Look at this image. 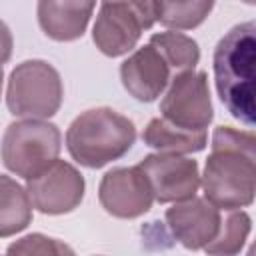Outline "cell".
<instances>
[{
    "label": "cell",
    "instance_id": "obj_17",
    "mask_svg": "<svg viewBox=\"0 0 256 256\" xmlns=\"http://www.w3.org/2000/svg\"><path fill=\"white\" fill-rule=\"evenodd\" d=\"M150 44H154L164 60L170 64L174 76L180 72L194 70L198 60H200V50L198 44L188 38L186 34L180 32H160L150 38Z\"/></svg>",
    "mask_w": 256,
    "mask_h": 256
},
{
    "label": "cell",
    "instance_id": "obj_19",
    "mask_svg": "<svg viewBox=\"0 0 256 256\" xmlns=\"http://www.w3.org/2000/svg\"><path fill=\"white\" fill-rule=\"evenodd\" d=\"M6 252L8 254H64V252L72 254V248L54 238H46L42 234H30L8 246Z\"/></svg>",
    "mask_w": 256,
    "mask_h": 256
},
{
    "label": "cell",
    "instance_id": "obj_13",
    "mask_svg": "<svg viewBox=\"0 0 256 256\" xmlns=\"http://www.w3.org/2000/svg\"><path fill=\"white\" fill-rule=\"evenodd\" d=\"M92 10L94 0H38V24L52 40H76L84 34Z\"/></svg>",
    "mask_w": 256,
    "mask_h": 256
},
{
    "label": "cell",
    "instance_id": "obj_21",
    "mask_svg": "<svg viewBox=\"0 0 256 256\" xmlns=\"http://www.w3.org/2000/svg\"><path fill=\"white\" fill-rule=\"evenodd\" d=\"M248 254H250V256H254V254H256V242H254V244L250 246V250H248Z\"/></svg>",
    "mask_w": 256,
    "mask_h": 256
},
{
    "label": "cell",
    "instance_id": "obj_11",
    "mask_svg": "<svg viewBox=\"0 0 256 256\" xmlns=\"http://www.w3.org/2000/svg\"><path fill=\"white\" fill-rule=\"evenodd\" d=\"M166 224L182 246L198 250L216 238L222 220L218 208L210 200L188 198L166 210Z\"/></svg>",
    "mask_w": 256,
    "mask_h": 256
},
{
    "label": "cell",
    "instance_id": "obj_5",
    "mask_svg": "<svg viewBox=\"0 0 256 256\" xmlns=\"http://www.w3.org/2000/svg\"><path fill=\"white\" fill-rule=\"evenodd\" d=\"M6 104L20 118H50L62 104V80L54 66L44 60L18 64L6 86Z\"/></svg>",
    "mask_w": 256,
    "mask_h": 256
},
{
    "label": "cell",
    "instance_id": "obj_14",
    "mask_svg": "<svg viewBox=\"0 0 256 256\" xmlns=\"http://www.w3.org/2000/svg\"><path fill=\"white\" fill-rule=\"evenodd\" d=\"M142 140L146 146L168 152V154H190L200 152L206 146V130H188L180 128L166 118H154L148 122Z\"/></svg>",
    "mask_w": 256,
    "mask_h": 256
},
{
    "label": "cell",
    "instance_id": "obj_12",
    "mask_svg": "<svg viewBox=\"0 0 256 256\" xmlns=\"http://www.w3.org/2000/svg\"><path fill=\"white\" fill-rule=\"evenodd\" d=\"M170 64L154 44L138 48L120 66V78L130 96L140 102L156 100L168 86L172 76Z\"/></svg>",
    "mask_w": 256,
    "mask_h": 256
},
{
    "label": "cell",
    "instance_id": "obj_18",
    "mask_svg": "<svg viewBox=\"0 0 256 256\" xmlns=\"http://www.w3.org/2000/svg\"><path fill=\"white\" fill-rule=\"evenodd\" d=\"M250 232V216L246 212H230L220 224V230L212 242L204 246L208 254H236L242 250Z\"/></svg>",
    "mask_w": 256,
    "mask_h": 256
},
{
    "label": "cell",
    "instance_id": "obj_9",
    "mask_svg": "<svg viewBox=\"0 0 256 256\" xmlns=\"http://www.w3.org/2000/svg\"><path fill=\"white\" fill-rule=\"evenodd\" d=\"M138 166L146 172L158 202H180L196 196L200 186L196 160L184 158L180 154L158 152L146 156Z\"/></svg>",
    "mask_w": 256,
    "mask_h": 256
},
{
    "label": "cell",
    "instance_id": "obj_7",
    "mask_svg": "<svg viewBox=\"0 0 256 256\" xmlns=\"http://www.w3.org/2000/svg\"><path fill=\"white\" fill-rule=\"evenodd\" d=\"M28 194L42 214L72 212L84 198V178L68 162L56 160L44 172L28 180Z\"/></svg>",
    "mask_w": 256,
    "mask_h": 256
},
{
    "label": "cell",
    "instance_id": "obj_3",
    "mask_svg": "<svg viewBox=\"0 0 256 256\" xmlns=\"http://www.w3.org/2000/svg\"><path fill=\"white\" fill-rule=\"evenodd\" d=\"M134 140L136 128L132 120L110 108L82 112L66 132L70 156L86 168H100L122 158Z\"/></svg>",
    "mask_w": 256,
    "mask_h": 256
},
{
    "label": "cell",
    "instance_id": "obj_4",
    "mask_svg": "<svg viewBox=\"0 0 256 256\" xmlns=\"http://www.w3.org/2000/svg\"><path fill=\"white\" fill-rule=\"evenodd\" d=\"M60 130L40 118L14 122L2 138L4 166L26 180L38 176L58 160Z\"/></svg>",
    "mask_w": 256,
    "mask_h": 256
},
{
    "label": "cell",
    "instance_id": "obj_20",
    "mask_svg": "<svg viewBox=\"0 0 256 256\" xmlns=\"http://www.w3.org/2000/svg\"><path fill=\"white\" fill-rule=\"evenodd\" d=\"M118 2H126V4H130L132 8H136L140 14H142V18L146 20V24L152 28V24L158 20L156 18V4H154V0H118Z\"/></svg>",
    "mask_w": 256,
    "mask_h": 256
},
{
    "label": "cell",
    "instance_id": "obj_10",
    "mask_svg": "<svg viewBox=\"0 0 256 256\" xmlns=\"http://www.w3.org/2000/svg\"><path fill=\"white\" fill-rule=\"evenodd\" d=\"M150 26L142 18V14L126 2L118 0H102V6L94 24V44L106 56H122L130 52L140 34Z\"/></svg>",
    "mask_w": 256,
    "mask_h": 256
},
{
    "label": "cell",
    "instance_id": "obj_15",
    "mask_svg": "<svg viewBox=\"0 0 256 256\" xmlns=\"http://www.w3.org/2000/svg\"><path fill=\"white\" fill-rule=\"evenodd\" d=\"M32 220V198L28 190L10 176H0V236L8 238L24 230Z\"/></svg>",
    "mask_w": 256,
    "mask_h": 256
},
{
    "label": "cell",
    "instance_id": "obj_1",
    "mask_svg": "<svg viewBox=\"0 0 256 256\" xmlns=\"http://www.w3.org/2000/svg\"><path fill=\"white\" fill-rule=\"evenodd\" d=\"M202 188L216 208L248 206L256 196V134L218 126L212 134Z\"/></svg>",
    "mask_w": 256,
    "mask_h": 256
},
{
    "label": "cell",
    "instance_id": "obj_22",
    "mask_svg": "<svg viewBox=\"0 0 256 256\" xmlns=\"http://www.w3.org/2000/svg\"><path fill=\"white\" fill-rule=\"evenodd\" d=\"M242 2H246V4H256V0H242Z\"/></svg>",
    "mask_w": 256,
    "mask_h": 256
},
{
    "label": "cell",
    "instance_id": "obj_6",
    "mask_svg": "<svg viewBox=\"0 0 256 256\" xmlns=\"http://www.w3.org/2000/svg\"><path fill=\"white\" fill-rule=\"evenodd\" d=\"M160 112L180 128L206 130L214 116L206 74L194 70L176 74L160 102Z\"/></svg>",
    "mask_w": 256,
    "mask_h": 256
},
{
    "label": "cell",
    "instance_id": "obj_16",
    "mask_svg": "<svg viewBox=\"0 0 256 256\" xmlns=\"http://www.w3.org/2000/svg\"><path fill=\"white\" fill-rule=\"evenodd\" d=\"M154 4L160 24L176 30H190L206 20L214 0H154Z\"/></svg>",
    "mask_w": 256,
    "mask_h": 256
},
{
    "label": "cell",
    "instance_id": "obj_2",
    "mask_svg": "<svg viewBox=\"0 0 256 256\" xmlns=\"http://www.w3.org/2000/svg\"><path fill=\"white\" fill-rule=\"evenodd\" d=\"M214 82L226 110L256 126V20L230 28L214 50Z\"/></svg>",
    "mask_w": 256,
    "mask_h": 256
},
{
    "label": "cell",
    "instance_id": "obj_8",
    "mask_svg": "<svg viewBox=\"0 0 256 256\" xmlns=\"http://www.w3.org/2000/svg\"><path fill=\"white\" fill-rule=\"evenodd\" d=\"M98 196L104 210L116 218H136L148 212L154 202L152 184L140 166L106 172Z\"/></svg>",
    "mask_w": 256,
    "mask_h": 256
}]
</instances>
